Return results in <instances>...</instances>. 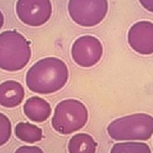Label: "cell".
<instances>
[{
	"label": "cell",
	"instance_id": "cell-1",
	"mask_svg": "<svg viewBox=\"0 0 153 153\" xmlns=\"http://www.w3.org/2000/svg\"><path fill=\"white\" fill-rule=\"evenodd\" d=\"M69 78L66 64L57 57L49 56L37 61L27 72L26 83L34 93L49 94L66 86Z\"/></svg>",
	"mask_w": 153,
	"mask_h": 153
},
{
	"label": "cell",
	"instance_id": "cell-2",
	"mask_svg": "<svg viewBox=\"0 0 153 153\" xmlns=\"http://www.w3.org/2000/svg\"><path fill=\"white\" fill-rule=\"evenodd\" d=\"M31 56L30 43L22 33L14 30L0 33V69L10 72L21 71Z\"/></svg>",
	"mask_w": 153,
	"mask_h": 153
},
{
	"label": "cell",
	"instance_id": "cell-3",
	"mask_svg": "<svg viewBox=\"0 0 153 153\" xmlns=\"http://www.w3.org/2000/svg\"><path fill=\"white\" fill-rule=\"evenodd\" d=\"M107 133L117 141L148 140L153 135V117L134 113L117 118L107 126Z\"/></svg>",
	"mask_w": 153,
	"mask_h": 153
},
{
	"label": "cell",
	"instance_id": "cell-4",
	"mask_svg": "<svg viewBox=\"0 0 153 153\" xmlns=\"http://www.w3.org/2000/svg\"><path fill=\"white\" fill-rule=\"evenodd\" d=\"M88 111L82 102L67 99L55 106L51 124L55 131L61 134H70L82 129L87 124Z\"/></svg>",
	"mask_w": 153,
	"mask_h": 153
},
{
	"label": "cell",
	"instance_id": "cell-5",
	"mask_svg": "<svg viewBox=\"0 0 153 153\" xmlns=\"http://www.w3.org/2000/svg\"><path fill=\"white\" fill-rule=\"evenodd\" d=\"M109 10L108 0H69L67 10L76 25L93 27L103 22Z\"/></svg>",
	"mask_w": 153,
	"mask_h": 153
},
{
	"label": "cell",
	"instance_id": "cell-6",
	"mask_svg": "<svg viewBox=\"0 0 153 153\" xmlns=\"http://www.w3.org/2000/svg\"><path fill=\"white\" fill-rule=\"evenodd\" d=\"M16 11L19 20L29 27L44 26L51 18V0H17Z\"/></svg>",
	"mask_w": 153,
	"mask_h": 153
},
{
	"label": "cell",
	"instance_id": "cell-7",
	"mask_svg": "<svg viewBox=\"0 0 153 153\" xmlns=\"http://www.w3.org/2000/svg\"><path fill=\"white\" fill-rule=\"evenodd\" d=\"M71 52V57L76 65L88 68L99 63L104 49L98 38L91 35H83L74 41Z\"/></svg>",
	"mask_w": 153,
	"mask_h": 153
},
{
	"label": "cell",
	"instance_id": "cell-8",
	"mask_svg": "<svg viewBox=\"0 0 153 153\" xmlns=\"http://www.w3.org/2000/svg\"><path fill=\"white\" fill-rule=\"evenodd\" d=\"M128 43L140 55H152L153 22L140 21L133 24L128 33Z\"/></svg>",
	"mask_w": 153,
	"mask_h": 153
},
{
	"label": "cell",
	"instance_id": "cell-9",
	"mask_svg": "<svg viewBox=\"0 0 153 153\" xmlns=\"http://www.w3.org/2000/svg\"><path fill=\"white\" fill-rule=\"evenodd\" d=\"M24 97L25 90L19 82L8 80L0 83V105L6 108L16 107Z\"/></svg>",
	"mask_w": 153,
	"mask_h": 153
},
{
	"label": "cell",
	"instance_id": "cell-10",
	"mask_svg": "<svg viewBox=\"0 0 153 153\" xmlns=\"http://www.w3.org/2000/svg\"><path fill=\"white\" fill-rule=\"evenodd\" d=\"M23 110L28 118L35 123H43L51 115L50 104L44 99L38 96L28 99L24 104Z\"/></svg>",
	"mask_w": 153,
	"mask_h": 153
},
{
	"label": "cell",
	"instance_id": "cell-11",
	"mask_svg": "<svg viewBox=\"0 0 153 153\" xmlns=\"http://www.w3.org/2000/svg\"><path fill=\"white\" fill-rule=\"evenodd\" d=\"M97 142L88 134L79 133L71 137L68 144L69 153H95Z\"/></svg>",
	"mask_w": 153,
	"mask_h": 153
},
{
	"label": "cell",
	"instance_id": "cell-12",
	"mask_svg": "<svg viewBox=\"0 0 153 153\" xmlns=\"http://www.w3.org/2000/svg\"><path fill=\"white\" fill-rule=\"evenodd\" d=\"M15 134L20 140L29 144L38 142L43 139L42 129L30 123H19L16 127Z\"/></svg>",
	"mask_w": 153,
	"mask_h": 153
},
{
	"label": "cell",
	"instance_id": "cell-13",
	"mask_svg": "<svg viewBox=\"0 0 153 153\" xmlns=\"http://www.w3.org/2000/svg\"><path fill=\"white\" fill-rule=\"evenodd\" d=\"M110 153H152V150L146 143L126 141L115 144Z\"/></svg>",
	"mask_w": 153,
	"mask_h": 153
},
{
	"label": "cell",
	"instance_id": "cell-14",
	"mask_svg": "<svg viewBox=\"0 0 153 153\" xmlns=\"http://www.w3.org/2000/svg\"><path fill=\"white\" fill-rule=\"evenodd\" d=\"M12 134V125L9 117L0 112V146L5 145Z\"/></svg>",
	"mask_w": 153,
	"mask_h": 153
},
{
	"label": "cell",
	"instance_id": "cell-15",
	"mask_svg": "<svg viewBox=\"0 0 153 153\" xmlns=\"http://www.w3.org/2000/svg\"><path fill=\"white\" fill-rule=\"evenodd\" d=\"M15 153H44V152L36 146H23L18 148Z\"/></svg>",
	"mask_w": 153,
	"mask_h": 153
},
{
	"label": "cell",
	"instance_id": "cell-16",
	"mask_svg": "<svg viewBox=\"0 0 153 153\" xmlns=\"http://www.w3.org/2000/svg\"><path fill=\"white\" fill-rule=\"evenodd\" d=\"M139 2L145 10L153 13V0H139Z\"/></svg>",
	"mask_w": 153,
	"mask_h": 153
},
{
	"label": "cell",
	"instance_id": "cell-17",
	"mask_svg": "<svg viewBox=\"0 0 153 153\" xmlns=\"http://www.w3.org/2000/svg\"><path fill=\"white\" fill-rule=\"evenodd\" d=\"M4 16L2 11L0 10V29H2V27H4Z\"/></svg>",
	"mask_w": 153,
	"mask_h": 153
}]
</instances>
